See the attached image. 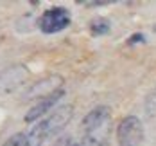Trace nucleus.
<instances>
[{"label": "nucleus", "instance_id": "nucleus-1", "mask_svg": "<svg viewBox=\"0 0 156 146\" xmlns=\"http://www.w3.org/2000/svg\"><path fill=\"white\" fill-rule=\"evenodd\" d=\"M72 115H74V108H72L70 105H61V107L54 108L47 117H43L41 121H38V123L27 132L29 146H41V143H43L45 139L61 133V130L70 123Z\"/></svg>", "mask_w": 156, "mask_h": 146}, {"label": "nucleus", "instance_id": "nucleus-2", "mask_svg": "<svg viewBox=\"0 0 156 146\" xmlns=\"http://www.w3.org/2000/svg\"><path fill=\"white\" fill-rule=\"evenodd\" d=\"M144 123L138 115H126L117 125V143L119 146H140L144 143Z\"/></svg>", "mask_w": 156, "mask_h": 146}, {"label": "nucleus", "instance_id": "nucleus-3", "mask_svg": "<svg viewBox=\"0 0 156 146\" xmlns=\"http://www.w3.org/2000/svg\"><path fill=\"white\" fill-rule=\"evenodd\" d=\"M70 22H72L70 11L63 6H54L41 13V16L38 18V27L45 34H56V32H61L63 29H66Z\"/></svg>", "mask_w": 156, "mask_h": 146}, {"label": "nucleus", "instance_id": "nucleus-4", "mask_svg": "<svg viewBox=\"0 0 156 146\" xmlns=\"http://www.w3.org/2000/svg\"><path fill=\"white\" fill-rule=\"evenodd\" d=\"M65 94H66L65 88H56L52 94H48V96H45V97H40V99L36 101V105H32L31 108L25 112L23 121H25L27 125L41 121V119L47 117L54 108H58V103L65 97Z\"/></svg>", "mask_w": 156, "mask_h": 146}, {"label": "nucleus", "instance_id": "nucleus-5", "mask_svg": "<svg viewBox=\"0 0 156 146\" xmlns=\"http://www.w3.org/2000/svg\"><path fill=\"white\" fill-rule=\"evenodd\" d=\"M111 115V108L108 105H99V107H94L90 112L86 114L81 121V130L84 135H94L99 128L104 126V123L109 119Z\"/></svg>", "mask_w": 156, "mask_h": 146}, {"label": "nucleus", "instance_id": "nucleus-6", "mask_svg": "<svg viewBox=\"0 0 156 146\" xmlns=\"http://www.w3.org/2000/svg\"><path fill=\"white\" fill-rule=\"evenodd\" d=\"M109 27H111L109 20L108 18H102V16L94 18V20L90 22V32H92L94 36H102V34H106V32L109 31Z\"/></svg>", "mask_w": 156, "mask_h": 146}, {"label": "nucleus", "instance_id": "nucleus-7", "mask_svg": "<svg viewBox=\"0 0 156 146\" xmlns=\"http://www.w3.org/2000/svg\"><path fill=\"white\" fill-rule=\"evenodd\" d=\"M0 146H29L27 133H25V132H16L13 135H9Z\"/></svg>", "mask_w": 156, "mask_h": 146}, {"label": "nucleus", "instance_id": "nucleus-8", "mask_svg": "<svg viewBox=\"0 0 156 146\" xmlns=\"http://www.w3.org/2000/svg\"><path fill=\"white\" fill-rule=\"evenodd\" d=\"M77 146H108V144H106V141H102L95 135H83V139Z\"/></svg>", "mask_w": 156, "mask_h": 146}, {"label": "nucleus", "instance_id": "nucleus-9", "mask_svg": "<svg viewBox=\"0 0 156 146\" xmlns=\"http://www.w3.org/2000/svg\"><path fill=\"white\" fill-rule=\"evenodd\" d=\"M72 144H74V139H72L70 135H61V137L56 141L54 146H72Z\"/></svg>", "mask_w": 156, "mask_h": 146}, {"label": "nucleus", "instance_id": "nucleus-10", "mask_svg": "<svg viewBox=\"0 0 156 146\" xmlns=\"http://www.w3.org/2000/svg\"><path fill=\"white\" fill-rule=\"evenodd\" d=\"M86 7H101V6H109V2H83Z\"/></svg>", "mask_w": 156, "mask_h": 146}, {"label": "nucleus", "instance_id": "nucleus-11", "mask_svg": "<svg viewBox=\"0 0 156 146\" xmlns=\"http://www.w3.org/2000/svg\"><path fill=\"white\" fill-rule=\"evenodd\" d=\"M72 146H77V144H76V143H74V144H72Z\"/></svg>", "mask_w": 156, "mask_h": 146}]
</instances>
